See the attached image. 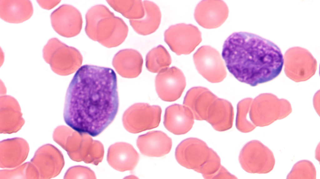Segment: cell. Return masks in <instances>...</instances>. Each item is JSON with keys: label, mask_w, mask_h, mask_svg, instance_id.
<instances>
[{"label": "cell", "mask_w": 320, "mask_h": 179, "mask_svg": "<svg viewBox=\"0 0 320 179\" xmlns=\"http://www.w3.org/2000/svg\"><path fill=\"white\" fill-rule=\"evenodd\" d=\"M75 49L56 38L49 40L43 49L44 59L56 71L69 70L73 64Z\"/></svg>", "instance_id": "11"}, {"label": "cell", "mask_w": 320, "mask_h": 179, "mask_svg": "<svg viewBox=\"0 0 320 179\" xmlns=\"http://www.w3.org/2000/svg\"><path fill=\"white\" fill-rule=\"evenodd\" d=\"M204 98L200 107L201 120H205L214 130L225 124L231 113V104L228 101L218 98L212 93Z\"/></svg>", "instance_id": "10"}, {"label": "cell", "mask_w": 320, "mask_h": 179, "mask_svg": "<svg viewBox=\"0 0 320 179\" xmlns=\"http://www.w3.org/2000/svg\"><path fill=\"white\" fill-rule=\"evenodd\" d=\"M155 84L156 92L162 100L173 101L181 97L186 87V79L181 70L173 66L159 72Z\"/></svg>", "instance_id": "8"}, {"label": "cell", "mask_w": 320, "mask_h": 179, "mask_svg": "<svg viewBox=\"0 0 320 179\" xmlns=\"http://www.w3.org/2000/svg\"><path fill=\"white\" fill-rule=\"evenodd\" d=\"M172 62L171 56L163 46L160 45L152 49L146 57V66L149 71L157 73L169 67Z\"/></svg>", "instance_id": "18"}, {"label": "cell", "mask_w": 320, "mask_h": 179, "mask_svg": "<svg viewBox=\"0 0 320 179\" xmlns=\"http://www.w3.org/2000/svg\"><path fill=\"white\" fill-rule=\"evenodd\" d=\"M316 172L313 164L310 161H300L293 166L287 177L288 179H315Z\"/></svg>", "instance_id": "19"}, {"label": "cell", "mask_w": 320, "mask_h": 179, "mask_svg": "<svg viewBox=\"0 0 320 179\" xmlns=\"http://www.w3.org/2000/svg\"><path fill=\"white\" fill-rule=\"evenodd\" d=\"M33 13V6L29 0L0 1V17L7 22L22 23L29 19Z\"/></svg>", "instance_id": "14"}, {"label": "cell", "mask_w": 320, "mask_h": 179, "mask_svg": "<svg viewBox=\"0 0 320 179\" xmlns=\"http://www.w3.org/2000/svg\"><path fill=\"white\" fill-rule=\"evenodd\" d=\"M162 109L158 105L135 103L125 112L124 122L130 132L138 133L158 127L161 121Z\"/></svg>", "instance_id": "6"}, {"label": "cell", "mask_w": 320, "mask_h": 179, "mask_svg": "<svg viewBox=\"0 0 320 179\" xmlns=\"http://www.w3.org/2000/svg\"><path fill=\"white\" fill-rule=\"evenodd\" d=\"M120 59V74L124 78H132L141 73L143 64L141 54L133 49L122 51Z\"/></svg>", "instance_id": "17"}, {"label": "cell", "mask_w": 320, "mask_h": 179, "mask_svg": "<svg viewBox=\"0 0 320 179\" xmlns=\"http://www.w3.org/2000/svg\"><path fill=\"white\" fill-rule=\"evenodd\" d=\"M228 13L227 6L223 1L204 0L197 6L194 16L200 26L212 29L220 26L227 18Z\"/></svg>", "instance_id": "9"}, {"label": "cell", "mask_w": 320, "mask_h": 179, "mask_svg": "<svg viewBox=\"0 0 320 179\" xmlns=\"http://www.w3.org/2000/svg\"><path fill=\"white\" fill-rule=\"evenodd\" d=\"M175 156L180 165L202 174L205 179H212L222 166L216 153L197 138L182 141L176 148Z\"/></svg>", "instance_id": "3"}, {"label": "cell", "mask_w": 320, "mask_h": 179, "mask_svg": "<svg viewBox=\"0 0 320 179\" xmlns=\"http://www.w3.org/2000/svg\"><path fill=\"white\" fill-rule=\"evenodd\" d=\"M119 104L114 71L84 65L77 70L67 89L64 119L78 132L96 137L113 121Z\"/></svg>", "instance_id": "1"}, {"label": "cell", "mask_w": 320, "mask_h": 179, "mask_svg": "<svg viewBox=\"0 0 320 179\" xmlns=\"http://www.w3.org/2000/svg\"><path fill=\"white\" fill-rule=\"evenodd\" d=\"M222 58L238 81L252 87L271 81L280 73L284 58L279 47L253 33H232L225 41Z\"/></svg>", "instance_id": "2"}, {"label": "cell", "mask_w": 320, "mask_h": 179, "mask_svg": "<svg viewBox=\"0 0 320 179\" xmlns=\"http://www.w3.org/2000/svg\"><path fill=\"white\" fill-rule=\"evenodd\" d=\"M122 5V11L127 18L131 20L139 19L144 16V9L141 0L125 1Z\"/></svg>", "instance_id": "20"}, {"label": "cell", "mask_w": 320, "mask_h": 179, "mask_svg": "<svg viewBox=\"0 0 320 179\" xmlns=\"http://www.w3.org/2000/svg\"><path fill=\"white\" fill-rule=\"evenodd\" d=\"M137 146L142 154L151 157H161L168 153L172 145V139L161 131L154 130L139 135Z\"/></svg>", "instance_id": "13"}, {"label": "cell", "mask_w": 320, "mask_h": 179, "mask_svg": "<svg viewBox=\"0 0 320 179\" xmlns=\"http://www.w3.org/2000/svg\"><path fill=\"white\" fill-rule=\"evenodd\" d=\"M39 5L45 9L49 10L53 8L58 4L60 1L59 0H37Z\"/></svg>", "instance_id": "22"}, {"label": "cell", "mask_w": 320, "mask_h": 179, "mask_svg": "<svg viewBox=\"0 0 320 179\" xmlns=\"http://www.w3.org/2000/svg\"><path fill=\"white\" fill-rule=\"evenodd\" d=\"M76 11L72 6L64 4L54 10L50 16L52 26L62 36L70 37L76 33Z\"/></svg>", "instance_id": "15"}, {"label": "cell", "mask_w": 320, "mask_h": 179, "mask_svg": "<svg viewBox=\"0 0 320 179\" xmlns=\"http://www.w3.org/2000/svg\"><path fill=\"white\" fill-rule=\"evenodd\" d=\"M145 13L141 19L130 20V23L134 31L142 35L151 34L158 28L160 23L161 14L158 7L154 2L149 1L143 2Z\"/></svg>", "instance_id": "16"}, {"label": "cell", "mask_w": 320, "mask_h": 179, "mask_svg": "<svg viewBox=\"0 0 320 179\" xmlns=\"http://www.w3.org/2000/svg\"><path fill=\"white\" fill-rule=\"evenodd\" d=\"M164 40L178 55L188 54L192 52L202 41L198 28L184 23L172 25L165 31Z\"/></svg>", "instance_id": "5"}, {"label": "cell", "mask_w": 320, "mask_h": 179, "mask_svg": "<svg viewBox=\"0 0 320 179\" xmlns=\"http://www.w3.org/2000/svg\"><path fill=\"white\" fill-rule=\"evenodd\" d=\"M194 119L193 115L189 108L175 104L166 109L163 124L166 128L173 134H183L192 129Z\"/></svg>", "instance_id": "12"}, {"label": "cell", "mask_w": 320, "mask_h": 179, "mask_svg": "<svg viewBox=\"0 0 320 179\" xmlns=\"http://www.w3.org/2000/svg\"><path fill=\"white\" fill-rule=\"evenodd\" d=\"M234 175L231 174L223 166L212 177V179H236Z\"/></svg>", "instance_id": "21"}, {"label": "cell", "mask_w": 320, "mask_h": 179, "mask_svg": "<svg viewBox=\"0 0 320 179\" xmlns=\"http://www.w3.org/2000/svg\"><path fill=\"white\" fill-rule=\"evenodd\" d=\"M239 160L242 168L249 173L266 174L272 170L275 159L272 152L260 141L251 140L242 149Z\"/></svg>", "instance_id": "4"}, {"label": "cell", "mask_w": 320, "mask_h": 179, "mask_svg": "<svg viewBox=\"0 0 320 179\" xmlns=\"http://www.w3.org/2000/svg\"><path fill=\"white\" fill-rule=\"evenodd\" d=\"M193 59L198 73L208 81L219 82L225 78V67L215 49L209 46H202L193 54Z\"/></svg>", "instance_id": "7"}]
</instances>
